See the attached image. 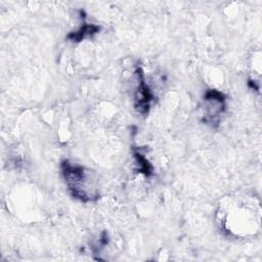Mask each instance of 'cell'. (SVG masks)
<instances>
[{
  "label": "cell",
  "mask_w": 262,
  "mask_h": 262,
  "mask_svg": "<svg viewBox=\"0 0 262 262\" xmlns=\"http://www.w3.org/2000/svg\"><path fill=\"white\" fill-rule=\"evenodd\" d=\"M61 173L71 194L82 201L92 202L98 198L97 189L91 181V176L82 166L63 161Z\"/></svg>",
  "instance_id": "obj_1"
},
{
  "label": "cell",
  "mask_w": 262,
  "mask_h": 262,
  "mask_svg": "<svg viewBox=\"0 0 262 262\" xmlns=\"http://www.w3.org/2000/svg\"><path fill=\"white\" fill-rule=\"evenodd\" d=\"M204 99L206 107V121L213 123L216 118L223 112L225 106V98L221 92L211 89L206 92Z\"/></svg>",
  "instance_id": "obj_2"
},
{
  "label": "cell",
  "mask_w": 262,
  "mask_h": 262,
  "mask_svg": "<svg viewBox=\"0 0 262 262\" xmlns=\"http://www.w3.org/2000/svg\"><path fill=\"white\" fill-rule=\"evenodd\" d=\"M136 76L138 79V83L134 95L135 107L138 110V112L144 114L148 111L150 100L152 99V94L149 87L144 81V77L140 69L136 70Z\"/></svg>",
  "instance_id": "obj_3"
},
{
  "label": "cell",
  "mask_w": 262,
  "mask_h": 262,
  "mask_svg": "<svg viewBox=\"0 0 262 262\" xmlns=\"http://www.w3.org/2000/svg\"><path fill=\"white\" fill-rule=\"evenodd\" d=\"M98 31V28L96 26L93 25H85L83 26L79 31L71 34L69 36V38L73 41H81L82 39H84L87 36H90L92 34H95Z\"/></svg>",
  "instance_id": "obj_4"
},
{
  "label": "cell",
  "mask_w": 262,
  "mask_h": 262,
  "mask_svg": "<svg viewBox=\"0 0 262 262\" xmlns=\"http://www.w3.org/2000/svg\"><path fill=\"white\" fill-rule=\"evenodd\" d=\"M135 158L139 165V170L143 173L148 174L151 171V167H150V164L147 162V160L141 154H138V152H135Z\"/></svg>",
  "instance_id": "obj_5"
}]
</instances>
